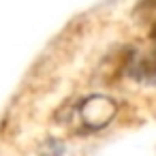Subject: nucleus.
<instances>
[{
  "label": "nucleus",
  "mask_w": 156,
  "mask_h": 156,
  "mask_svg": "<svg viewBox=\"0 0 156 156\" xmlns=\"http://www.w3.org/2000/svg\"><path fill=\"white\" fill-rule=\"evenodd\" d=\"M118 107L111 98L107 96H88L77 105V115L81 120V126L86 130H101L105 128L113 115H115Z\"/></svg>",
  "instance_id": "obj_1"
},
{
  "label": "nucleus",
  "mask_w": 156,
  "mask_h": 156,
  "mask_svg": "<svg viewBox=\"0 0 156 156\" xmlns=\"http://www.w3.org/2000/svg\"><path fill=\"white\" fill-rule=\"evenodd\" d=\"M130 75L141 83H156V49L130 60Z\"/></svg>",
  "instance_id": "obj_2"
},
{
  "label": "nucleus",
  "mask_w": 156,
  "mask_h": 156,
  "mask_svg": "<svg viewBox=\"0 0 156 156\" xmlns=\"http://www.w3.org/2000/svg\"><path fill=\"white\" fill-rule=\"evenodd\" d=\"M41 154H43V156H62V143L56 141V139H49V141L41 147Z\"/></svg>",
  "instance_id": "obj_3"
},
{
  "label": "nucleus",
  "mask_w": 156,
  "mask_h": 156,
  "mask_svg": "<svg viewBox=\"0 0 156 156\" xmlns=\"http://www.w3.org/2000/svg\"><path fill=\"white\" fill-rule=\"evenodd\" d=\"M150 34H152V39L156 41V22H154V26H152V32H150Z\"/></svg>",
  "instance_id": "obj_4"
}]
</instances>
